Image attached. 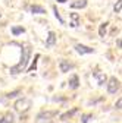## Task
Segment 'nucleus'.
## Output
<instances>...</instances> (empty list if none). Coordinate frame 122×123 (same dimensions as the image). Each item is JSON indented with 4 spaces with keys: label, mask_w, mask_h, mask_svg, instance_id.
<instances>
[{
    "label": "nucleus",
    "mask_w": 122,
    "mask_h": 123,
    "mask_svg": "<svg viewBox=\"0 0 122 123\" xmlns=\"http://www.w3.org/2000/svg\"><path fill=\"white\" fill-rule=\"evenodd\" d=\"M121 7H122V0H118V2L115 3V6H113L115 13H121Z\"/></svg>",
    "instance_id": "obj_18"
},
{
    "label": "nucleus",
    "mask_w": 122,
    "mask_h": 123,
    "mask_svg": "<svg viewBox=\"0 0 122 123\" xmlns=\"http://www.w3.org/2000/svg\"><path fill=\"white\" fill-rule=\"evenodd\" d=\"M65 2H68V0H57V3H65Z\"/></svg>",
    "instance_id": "obj_22"
},
{
    "label": "nucleus",
    "mask_w": 122,
    "mask_h": 123,
    "mask_svg": "<svg viewBox=\"0 0 122 123\" xmlns=\"http://www.w3.org/2000/svg\"><path fill=\"white\" fill-rule=\"evenodd\" d=\"M93 76L97 79L99 85H104V84H106V81H108V76H106V73H104V72H102V70H99V69H96V70L93 72Z\"/></svg>",
    "instance_id": "obj_5"
},
{
    "label": "nucleus",
    "mask_w": 122,
    "mask_h": 123,
    "mask_svg": "<svg viewBox=\"0 0 122 123\" xmlns=\"http://www.w3.org/2000/svg\"><path fill=\"white\" fill-rule=\"evenodd\" d=\"M24 32H25V28H22V26H13L12 28L13 35H19V34H24Z\"/></svg>",
    "instance_id": "obj_14"
},
{
    "label": "nucleus",
    "mask_w": 122,
    "mask_h": 123,
    "mask_svg": "<svg viewBox=\"0 0 122 123\" xmlns=\"http://www.w3.org/2000/svg\"><path fill=\"white\" fill-rule=\"evenodd\" d=\"M29 10H31V13H46V9L43 6H38V5H33V6H29Z\"/></svg>",
    "instance_id": "obj_12"
},
{
    "label": "nucleus",
    "mask_w": 122,
    "mask_h": 123,
    "mask_svg": "<svg viewBox=\"0 0 122 123\" xmlns=\"http://www.w3.org/2000/svg\"><path fill=\"white\" fill-rule=\"evenodd\" d=\"M78 86H80L78 76H77V75H72V76H71V79H69V88H72V89H77Z\"/></svg>",
    "instance_id": "obj_11"
},
{
    "label": "nucleus",
    "mask_w": 122,
    "mask_h": 123,
    "mask_svg": "<svg viewBox=\"0 0 122 123\" xmlns=\"http://www.w3.org/2000/svg\"><path fill=\"white\" fill-rule=\"evenodd\" d=\"M53 116H56V111H41L37 114L35 123H53Z\"/></svg>",
    "instance_id": "obj_3"
},
{
    "label": "nucleus",
    "mask_w": 122,
    "mask_h": 123,
    "mask_svg": "<svg viewBox=\"0 0 122 123\" xmlns=\"http://www.w3.org/2000/svg\"><path fill=\"white\" fill-rule=\"evenodd\" d=\"M19 89H16V91H12V92H9V94H6V98H15V97H16L18 94H19Z\"/></svg>",
    "instance_id": "obj_19"
},
{
    "label": "nucleus",
    "mask_w": 122,
    "mask_h": 123,
    "mask_svg": "<svg viewBox=\"0 0 122 123\" xmlns=\"http://www.w3.org/2000/svg\"><path fill=\"white\" fill-rule=\"evenodd\" d=\"M13 107H15V110L18 113H27L33 107V101L29 98H19V100H16V103H15Z\"/></svg>",
    "instance_id": "obj_2"
},
{
    "label": "nucleus",
    "mask_w": 122,
    "mask_h": 123,
    "mask_svg": "<svg viewBox=\"0 0 122 123\" xmlns=\"http://www.w3.org/2000/svg\"><path fill=\"white\" fill-rule=\"evenodd\" d=\"M0 16H2V13H0Z\"/></svg>",
    "instance_id": "obj_23"
},
{
    "label": "nucleus",
    "mask_w": 122,
    "mask_h": 123,
    "mask_svg": "<svg viewBox=\"0 0 122 123\" xmlns=\"http://www.w3.org/2000/svg\"><path fill=\"white\" fill-rule=\"evenodd\" d=\"M93 117L91 114H82V119H81V123H88V120Z\"/></svg>",
    "instance_id": "obj_20"
},
{
    "label": "nucleus",
    "mask_w": 122,
    "mask_h": 123,
    "mask_svg": "<svg viewBox=\"0 0 122 123\" xmlns=\"http://www.w3.org/2000/svg\"><path fill=\"white\" fill-rule=\"evenodd\" d=\"M108 91L110 92V94H116V91H119L121 88V84H119V79H116L115 76H112V78H109L108 81Z\"/></svg>",
    "instance_id": "obj_4"
},
{
    "label": "nucleus",
    "mask_w": 122,
    "mask_h": 123,
    "mask_svg": "<svg viewBox=\"0 0 122 123\" xmlns=\"http://www.w3.org/2000/svg\"><path fill=\"white\" fill-rule=\"evenodd\" d=\"M78 111V109H74V110H71V111H66L65 114H62V116H60V119H62V120H66L68 117H72L75 113H77Z\"/></svg>",
    "instance_id": "obj_15"
},
{
    "label": "nucleus",
    "mask_w": 122,
    "mask_h": 123,
    "mask_svg": "<svg viewBox=\"0 0 122 123\" xmlns=\"http://www.w3.org/2000/svg\"><path fill=\"white\" fill-rule=\"evenodd\" d=\"M75 51L80 53V54H91V53H94V49L87 47L84 44H77L75 45Z\"/></svg>",
    "instance_id": "obj_6"
},
{
    "label": "nucleus",
    "mask_w": 122,
    "mask_h": 123,
    "mask_svg": "<svg viewBox=\"0 0 122 123\" xmlns=\"http://www.w3.org/2000/svg\"><path fill=\"white\" fill-rule=\"evenodd\" d=\"M54 44H56V34L53 31H50L49 35H47V40H46V47H52Z\"/></svg>",
    "instance_id": "obj_8"
},
{
    "label": "nucleus",
    "mask_w": 122,
    "mask_h": 123,
    "mask_svg": "<svg viewBox=\"0 0 122 123\" xmlns=\"http://www.w3.org/2000/svg\"><path fill=\"white\" fill-rule=\"evenodd\" d=\"M29 57H31V47H29V45H24V47H22V53H21V60H19V63L10 68V73H12V75H16V73L24 72V70L27 69V66H28Z\"/></svg>",
    "instance_id": "obj_1"
},
{
    "label": "nucleus",
    "mask_w": 122,
    "mask_h": 123,
    "mask_svg": "<svg viewBox=\"0 0 122 123\" xmlns=\"http://www.w3.org/2000/svg\"><path fill=\"white\" fill-rule=\"evenodd\" d=\"M69 18H71V26L72 28H77L80 25V16H78V13H69Z\"/></svg>",
    "instance_id": "obj_10"
},
{
    "label": "nucleus",
    "mask_w": 122,
    "mask_h": 123,
    "mask_svg": "<svg viewBox=\"0 0 122 123\" xmlns=\"http://www.w3.org/2000/svg\"><path fill=\"white\" fill-rule=\"evenodd\" d=\"M59 68H60V72H62V73H66V72H69L71 69H74V65L69 63L68 60H60V62H59Z\"/></svg>",
    "instance_id": "obj_7"
},
{
    "label": "nucleus",
    "mask_w": 122,
    "mask_h": 123,
    "mask_svg": "<svg viewBox=\"0 0 122 123\" xmlns=\"http://www.w3.org/2000/svg\"><path fill=\"white\" fill-rule=\"evenodd\" d=\"M121 105H122V100L119 98V100L116 101V104H115V107H116V109H118V110H121Z\"/></svg>",
    "instance_id": "obj_21"
},
{
    "label": "nucleus",
    "mask_w": 122,
    "mask_h": 123,
    "mask_svg": "<svg viewBox=\"0 0 122 123\" xmlns=\"http://www.w3.org/2000/svg\"><path fill=\"white\" fill-rule=\"evenodd\" d=\"M108 22H104V24H102V26H100V31H99V34H100V37H104V34H106V28H108Z\"/></svg>",
    "instance_id": "obj_17"
},
{
    "label": "nucleus",
    "mask_w": 122,
    "mask_h": 123,
    "mask_svg": "<svg viewBox=\"0 0 122 123\" xmlns=\"http://www.w3.org/2000/svg\"><path fill=\"white\" fill-rule=\"evenodd\" d=\"M72 9H84L87 7V0H75V2L71 3Z\"/></svg>",
    "instance_id": "obj_9"
},
{
    "label": "nucleus",
    "mask_w": 122,
    "mask_h": 123,
    "mask_svg": "<svg viewBox=\"0 0 122 123\" xmlns=\"http://www.w3.org/2000/svg\"><path fill=\"white\" fill-rule=\"evenodd\" d=\"M15 122V116H13V113H6L5 116H3V119L0 120V123H13Z\"/></svg>",
    "instance_id": "obj_13"
},
{
    "label": "nucleus",
    "mask_w": 122,
    "mask_h": 123,
    "mask_svg": "<svg viewBox=\"0 0 122 123\" xmlns=\"http://www.w3.org/2000/svg\"><path fill=\"white\" fill-rule=\"evenodd\" d=\"M53 10H54V16L57 18V21H59L60 24H65V21L62 19V16H60V13H59V10H57V7H56V6H53Z\"/></svg>",
    "instance_id": "obj_16"
}]
</instances>
